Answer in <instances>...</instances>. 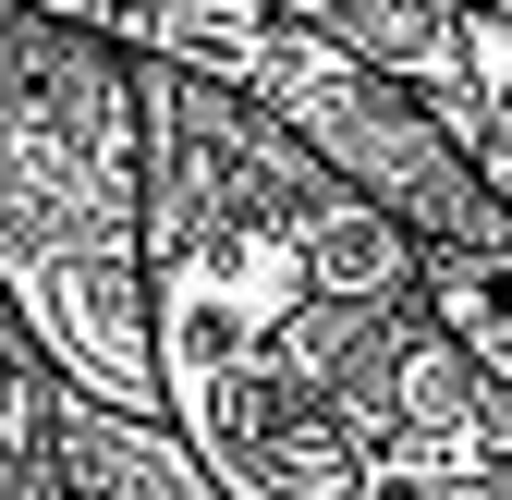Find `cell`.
<instances>
[{"mask_svg": "<svg viewBox=\"0 0 512 500\" xmlns=\"http://www.w3.org/2000/svg\"><path fill=\"white\" fill-rule=\"evenodd\" d=\"M452 135H464V159H476V183H488V208H500V232H512V86L464 74V110H452Z\"/></svg>", "mask_w": 512, "mask_h": 500, "instance_id": "cell-1", "label": "cell"}]
</instances>
